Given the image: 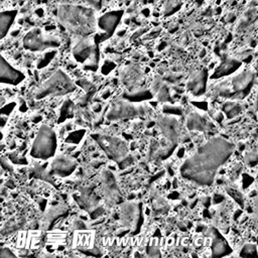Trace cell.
Here are the masks:
<instances>
[{
  "mask_svg": "<svg viewBox=\"0 0 258 258\" xmlns=\"http://www.w3.org/2000/svg\"><path fill=\"white\" fill-rule=\"evenodd\" d=\"M234 144L222 137H214L202 145L180 166L182 177L201 185H211L218 169L234 151Z\"/></svg>",
  "mask_w": 258,
  "mask_h": 258,
  "instance_id": "6da1fadb",
  "label": "cell"
},
{
  "mask_svg": "<svg viewBox=\"0 0 258 258\" xmlns=\"http://www.w3.org/2000/svg\"><path fill=\"white\" fill-rule=\"evenodd\" d=\"M57 16L59 21L74 33L87 35L94 29V14L87 8L75 5H62L57 10Z\"/></svg>",
  "mask_w": 258,
  "mask_h": 258,
  "instance_id": "7a4b0ae2",
  "label": "cell"
},
{
  "mask_svg": "<svg viewBox=\"0 0 258 258\" xmlns=\"http://www.w3.org/2000/svg\"><path fill=\"white\" fill-rule=\"evenodd\" d=\"M75 89L76 85L72 79L66 73L58 70L42 84L35 97L36 99H43L47 96L60 97L74 92Z\"/></svg>",
  "mask_w": 258,
  "mask_h": 258,
  "instance_id": "3957f363",
  "label": "cell"
},
{
  "mask_svg": "<svg viewBox=\"0 0 258 258\" xmlns=\"http://www.w3.org/2000/svg\"><path fill=\"white\" fill-rule=\"evenodd\" d=\"M56 147L57 139L54 131L48 126L42 125L32 143L30 155L36 159L46 160L54 155Z\"/></svg>",
  "mask_w": 258,
  "mask_h": 258,
  "instance_id": "277c9868",
  "label": "cell"
},
{
  "mask_svg": "<svg viewBox=\"0 0 258 258\" xmlns=\"http://www.w3.org/2000/svg\"><path fill=\"white\" fill-rule=\"evenodd\" d=\"M147 108L138 103L130 102L126 99L119 100L115 102L109 112L107 113L106 118L109 121L123 120V119H132L146 114Z\"/></svg>",
  "mask_w": 258,
  "mask_h": 258,
  "instance_id": "5b68a950",
  "label": "cell"
},
{
  "mask_svg": "<svg viewBox=\"0 0 258 258\" xmlns=\"http://www.w3.org/2000/svg\"><path fill=\"white\" fill-rule=\"evenodd\" d=\"M92 137L100 144L101 148L106 152V154L117 163L128 155V148L123 140L117 137L101 134H93Z\"/></svg>",
  "mask_w": 258,
  "mask_h": 258,
  "instance_id": "8992f818",
  "label": "cell"
},
{
  "mask_svg": "<svg viewBox=\"0 0 258 258\" xmlns=\"http://www.w3.org/2000/svg\"><path fill=\"white\" fill-rule=\"evenodd\" d=\"M254 80V75L251 72L244 71L227 83L228 98H238L244 96L251 88Z\"/></svg>",
  "mask_w": 258,
  "mask_h": 258,
  "instance_id": "52a82bcc",
  "label": "cell"
},
{
  "mask_svg": "<svg viewBox=\"0 0 258 258\" xmlns=\"http://www.w3.org/2000/svg\"><path fill=\"white\" fill-rule=\"evenodd\" d=\"M23 44L27 49L32 51L43 50L48 47H55L59 44L58 40L53 37H44L38 29H33L29 31L24 39Z\"/></svg>",
  "mask_w": 258,
  "mask_h": 258,
  "instance_id": "ba28073f",
  "label": "cell"
},
{
  "mask_svg": "<svg viewBox=\"0 0 258 258\" xmlns=\"http://www.w3.org/2000/svg\"><path fill=\"white\" fill-rule=\"evenodd\" d=\"M158 126L162 135L171 143L175 144L179 138V125L172 116H160L158 118Z\"/></svg>",
  "mask_w": 258,
  "mask_h": 258,
  "instance_id": "9c48e42d",
  "label": "cell"
},
{
  "mask_svg": "<svg viewBox=\"0 0 258 258\" xmlns=\"http://www.w3.org/2000/svg\"><path fill=\"white\" fill-rule=\"evenodd\" d=\"M25 76L22 72L13 68L3 56L1 57V67H0V80L2 84L7 85H18L24 80Z\"/></svg>",
  "mask_w": 258,
  "mask_h": 258,
  "instance_id": "30bf717a",
  "label": "cell"
},
{
  "mask_svg": "<svg viewBox=\"0 0 258 258\" xmlns=\"http://www.w3.org/2000/svg\"><path fill=\"white\" fill-rule=\"evenodd\" d=\"M76 167V161L68 155H57L51 162V172L59 177L69 176Z\"/></svg>",
  "mask_w": 258,
  "mask_h": 258,
  "instance_id": "8fae6325",
  "label": "cell"
},
{
  "mask_svg": "<svg viewBox=\"0 0 258 258\" xmlns=\"http://www.w3.org/2000/svg\"><path fill=\"white\" fill-rule=\"evenodd\" d=\"M139 219L138 206L134 203H124L120 207V220L125 228H137Z\"/></svg>",
  "mask_w": 258,
  "mask_h": 258,
  "instance_id": "7c38bea8",
  "label": "cell"
},
{
  "mask_svg": "<svg viewBox=\"0 0 258 258\" xmlns=\"http://www.w3.org/2000/svg\"><path fill=\"white\" fill-rule=\"evenodd\" d=\"M122 82L124 85H126L129 92L139 90V87L143 82L140 70L136 67H129L124 69L122 72Z\"/></svg>",
  "mask_w": 258,
  "mask_h": 258,
  "instance_id": "4fadbf2b",
  "label": "cell"
},
{
  "mask_svg": "<svg viewBox=\"0 0 258 258\" xmlns=\"http://www.w3.org/2000/svg\"><path fill=\"white\" fill-rule=\"evenodd\" d=\"M211 240H212V251L213 256L221 257L226 256L231 253V247L225 240V238L220 234L218 230L215 228H211Z\"/></svg>",
  "mask_w": 258,
  "mask_h": 258,
  "instance_id": "5bb4252c",
  "label": "cell"
},
{
  "mask_svg": "<svg viewBox=\"0 0 258 258\" xmlns=\"http://www.w3.org/2000/svg\"><path fill=\"white\" fill-rule=\"evenodd\" d=\"M207 78H208V73L206 70L197 72L187 81L186 89L196 96H200V95L204 94V92L206 91Z\"/></svg>",
  "mask_w": 258,
  "mask_h": 258,
  "instance_id": "9a60e30c",
  "label": "cell"
},
{
  "mask_svg": "<svg viewBox=\"0 0 258 258\" xmlns=\"http://www.w3.org/2000/svg\"><path fill=\"white\" fill-rule=\"evenodd\" d=\"M73 53L77 61L85 62L93 53V45L88 39H80L74 46Z\"/></svg>",
  "mask_w": 258,
  "mask_h": 258,
  "instance_id": "2e32d148",
  "label": "cell"
},
{
  "mask_svg": "<svg viewBox=\"0 0 258 258\" xmlns=\"http://www.w3.org/2000/svg\"><path fill=\"white\" fill-rule=\"evenodd\" d=\"M186 127L188 130H212L213 124L204 116L199 113H191L186 119Z\"/></svg>",
  "mask_w": 258,
  "mask_h": 258,
  "instance_id": "e0dca14e",
  "label": "cell"
},
{
  "mask_svg": "<svg viewBox=\"0 0 258 258\" xmlns=\"http://www.w3.org/2000/svg\"><path fill=\"white\" fill-rule=\"evenodd\" d=\"M240 66V62L234 59H226L225 61H223V63L216 69L215 74L213 77L215 78H220L223 76H227L229 74H232L233 72H235Z\"/></svg>",
  "mask_w": 258,
  "mask_h": 258,
  "instance_id": "ac0fdd59",
  "label": "cell"
},
{
  "mask_svg": "<svg viewBox=\"0 0 258 258\" xmlns=\"http://www.w3.org/2000/svg\"><path fill=\"white\" fill-rule=\"evenodd\" d=\"M152 98H153V93L149 90L139 89L134 92H129V94H124V99L134 103H140L146 100H150Z\"/></svg>",
  "mask_w": 258,
  "mask_h": 258,
  "instance_id": "d6986e66",
  "label": "cell"
},
{
  "mask_svg": "<svg viewBox=\"0 0 258 258\" xmlns=\"http://www.w3.org/2000/svg\"><path fill=\"white\" fill-rule=\"evenodd\" d=\"M152 93L157 97V99L161 102L170 101V94L167 86L161 81H155L152 84Z\"/></svg>",
  "mask_w": 258,
  "mask_h": 258,
  "instance_id": "ffe728a7",
  "label": "cell"
},
{
  "mask_svg": "<svg viewBox=\"0 0 258 258\" xmlns=\"http://www.w3.org/2000/svg\"><path fill=\"white\" fill-rule=\"evenodd\" d=\"M117 17L113 14H107L106 16L102 17L99 21V25L100 27L105 30L107 33H111L114 28L117 25Z\"/></svg>",
  "mask_w": 258,
  "mask_h": 258,
  "instance_id": "44dd1931",
  "label": "cell"
},
{
  "mask_svg": "<svg viewBox=\"0 0 258 258\" xmlns=\"http://www.w3.org/2000/svg\"><path fill=\"white\" fill-rule=\"evenodd\" d=\"M224 112L228 118H234L241 112V107L239 104L234 102H227L224 106Z\"/></svg>",
  "mask_w": 258,
  "mask_h": 258,
  "instance_id": "7402d4cb",
  "label": "cell"
},
{
  "mask_svg": "<svg viewBox=\"0 0 258 258\" xmlns=\"http://www.w3.org/2000/svg\"><path fill=\"white\" fill-rule=\"evenodd\" d=\"M12 22V16L10 14H5L2 13L1 14V18H0V30H1V36L4 37L8 28L10 27Z\"/></svg>",
  "mask_w": 258,
  "mask_h": 258,
  "instance_id": "603a6c76",
  "label": "cell"
},
{
  "mask_svg": "<svg viewBox=\"0 0 258 258\" xmlns=\"http://www.w3.org/2000/svg\"><path fill=\"white\" fill-rule=\"evenodd\" d=\"M85 133H86V131H85L84 129L74 130V131H72V132L68 135V137H67L66 141H67V142H69V143L77 144V143H79V142L82 140V138L84 137Z\"/></svg>",
  "mask_w": 258,
  "mask_h": 258,
  "instance_id": "cb8c5ba5",
  "label": "cell"
},
{
  "mask_svg": "<svg viewBox=\"0 0 258 258\" xmlns=\"http://www.w3.org/2000/svg\"><path fill=\"white\" fill-rule=\"evenodd\" d=\"M240 256L242 257H256L258 256L256 246L253 244H246L240 253Z\"/></svg>",
  "mask_w": 258,
  "mask_h": 258,
  "instance_id": "d4e9b609",
  "label": "cell"
},
{
  "mask_svg": "<svg viewBox=\"0 0 258 258\" xmlns=\"http://www.w3.org/2000/svg\"><path fill=\"white\" fill-rule=\"evenodd\" d=\"M162 111L165 115H169V116H172V115H178L179 116V115L182 114V110H181L180 107L169 105V104L163 105Z\"/></svg>",
  "mask_w": 258,
  "mask_h": 258,
  "instance_id": "484cf974",
  "label": "cell"
},
{
  "mask_svg": "<svg viewBox=\"0 0 258 258\" xmlns=\"http://www.w3.org/2000/svg\"><path fill=\"white\" fill-rule=\"evenodd\" d=\"M133 161H134L133 157H132L131 155H127V156H125L122 160H120V161L118 162L119 168H120L121 170H124V169L128 168V167L133 163Z\"/></svg>",
  "mask_w": 258,
  "mask_h": 258,
  "instance_id": "4316f807",
  "label": "cell"
},
{
  "mask_svg": "<svg viewBox=\"0 0 258 258\" xmlns=\"http://www.w3.org/2000/svg\"><path fill=\"white\" fill-rule=\"evenodd\" d=\"M105 213V210L104 208L102 207H95L91 210L90 212V217L92 220H96V219H99V218H103V215Z\"/></svg>",
  "mask_w": 258,
  "mask_h": 258,
  "instance_id": "83f0119b",
  "label": "cell"
},
{
  "mask_svg": "<svg viewBox=\"0 0 258 258\" xmlns=\"http://www.w3.org/2000/svg\"><path fill=\"white\" fill-rule=\"evenodd\" d=\"M114 69H115V63L113 61L106 60L101 68V73L103 75H109Z\"/></svg>",
  "mask_w": 258,
  "mask_h": 258,
  "instance_id": "f1b7e54d",
  "label": "cell"
},
{
  "mask_svg": "<svg viewBox=\"0 0 258 258\" xmlns=\"http://www.w3.org/2000/svg\"><path fill=\"white\" fill-rule=\"evenodd\" d=\"M15 105H16V103L11 102V103H9V104L7 103L6 105L1 106V115H5V116L10 115V114L13 112V110H14V108H15Z\"/></svg>",
  "mask_w": 258,
  "mask_h": 258,
  "instance_id": "f546056e",
  "label": "cell"
},
{
  "mask_svg": "<svg viewBox=\"0 0 258 258\" xmlns=\"http://www.w3.org/2000/svg\"><path fill=\"white\" fill-rule=\"evenodd\" d=\"M78 85L81 86L82 89H84V90H85L86 92H88V93H91L92 90H93V88H94L93 84H92L91 82L87 81V80H80V81L78 82Z\"/></svg>",
  "mask_w": 258,
  "mask_h": 258,
  "instance_id": "4dcf8cb0",
  "label": "cell"
},
{
  "mask_svg": "<svg viewBox=\"0 0 258 258\" xmlns=\"http://www.w3.org/2000/svg\"><path fill=\"white\" fill-rule=\"evenodd\" d=\"M147 253L149 256H158L159 255L158 247L154 246V245H149L147 247Z\"/></svg>",
  "mask_w": 258,
  "mask_h": 258,
  "instance_id": "1f68e13d",
  "label": "cell"
},
{
  "mask_svg": "<svg viewBox=\"0 0 258 258\" xmlns=\"http://www.w3.org/2000/svg\"><path fill=\"white\" fill-rule=\"evenodd\" d=\"M0 256L1 257H15V254L9 248L2 247L1 252H0Z\"/></svg>",
  "mask_w": 258,
  "mask_h": 258,
  "instance_id": "d6a6232c",
  "label": "cell"
},
{
  "mask_svg": "<svg viewBox=\"0 0 258 258\" xmlns=\"http://www.w3.org/2000/svg\"><path fill=\"white\" fill-rule=\"evenodd\" d=\"M253 216L255 220V225L258 229V198L254 201V206H253Z\"/></svg>",
  "mask_w": 258,
  "mask_h": 258,
  "instance_id": "836d02e7",
  "label": "cell"
},
{
  "mask_svg": "<svg viewBox=\"0 0 258 258\" xmlns=\"http://www.w3.org/2000/svg\"><path fill=\"white\" fill-rule=\"evenodd\" d=\"M2 161H1V165H2V169H4V170H11V165L8 163V161L4 158V157H2V159H1Z\"/></svg>",
  "mask_w": 258,
  "mask_h": 258,
  "instance_id": "e575fe53",
  "label": "cell"
},
{
  "mask_svg": "<svg viewBox=\"0 0 258 258\" xmlns=\"http://www.w3.org/2000/svg\"><path fill=\"white\" fill-rule=\"evenodd\" d=\"M184 153H185V148L183 146H180L177 148V150H176L177 157H182L184 155Z\"/></svg>",
  "mask_w": 258,
  "mask_h": 258,
  "instance_id": "d590c367",
  "label": "cell"
},
{
  "mask_svg": "<svg viewBox=\"0 0 258 258\" xmlns=\"http://www.w3.org/2000/svg\"><path fill=\"white\" fill-rule=\"evenodd\" d=\"M192 104H195V106H197L200 109H203V110L207 109V104L204 102H192Z\"/></svg>",
  "mask_w": 258,
  "mask_h": 258,
  "instance_id": "8d00e7d4",
  "label": "cell"
},
{
  "mask_svg": "<svg viewBox=\"0 0 258 258\" xmlns=\"http://www.w3.org/2000/svg\"><path fill=\"white\" fill-rule=\"evenodd\" d=\"M111 95V91L109 89H107L106 91H104V93L102 94V99H108Z\"/></svg>",
  "mask_w": 258,
  "mask_h": 258,
  "instance_id": "74e56055",
  "label": "cell"
},
{
  "mask_svg": "<svg viewBox=\"0 0 258 258\" xmlns=\"http://www.w3.org/2000/svg\"><path fill=\"white\" fill-rule=\"evenodd\" d=\"M41 119H42V117H41L40 115H38V116H36V117H33V118H32V121H33L34 123H37V122H39Z\"/></svg>",
  "mask_w": 258,
  "mask_h": 258,
  "instance_id": "f35d334b",
  "label": "cell"
},
{
  "mask_svg": "<svg viewBox=\"0 0 258 258\" xmlns=\"http://www.w3.org/2000/svg\"><path fill=\"white\" fill-rule=\"evenodd\" d=\"M169 198H170V199L175 200V199H177V198H178V194H177V192H175V191H173V192H171V194L169 195Z\"/></svg>",
  "mask_w": 258,
  "mask_h": 258,
  "instance_id": "ab89813d",
  "label": "cell"
},
{
  "mask_svg": "<svg viewBox=\"0 0 258 258\" xmlns=\"http://www.w3.org/2000/svg\"><path fill=\"white\" fill-rule=\"evenodd\" d=\"M173 241H174L173 238H171V237L168 238V239L166 240V245H167V246H171V245L173 244Z\"/></svg>",
  "mask_w": 258,
  "mask_h": 258,
  "instance_id": "60d3db41",
  "label": "cell"
},
{
  "mask_svg": "<svg viewBox=\"0 0 258 258\" xmlns=\"http://www.w3.org/2000/svg\"><path fill=\"white\" fill-rule=\"evenodd\" d=\"M101 110V105L100 104H95L94 106V111L95 112H99Z\"/></svg>",
  "mask_w": 258,
  "mask_h": 258,
  "instance_id": "b9f144b4",
  "label": "cell"
},
{
  "mask_svg": "<svg viewBox=\"0 0 258 258\" xmlns=\"http://www.w3.org/2000/svg\"><path fill=\"white\" fill-rule=\"evenodd\" d=\"M172 185H173V187H174V188H176V187H177V181H176V178H174Z\"/></svg>",
  "mask_w": 258,
  "mask_h": 258,
  "instance_id": "7bdbcfd3",
  "label": "cell"
}]
</instances>
